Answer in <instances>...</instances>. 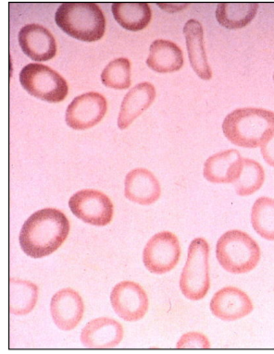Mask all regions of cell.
Segmentation results:
<instances>
[{"label":"cell","mask_w":274,"mask_h":354,"mask_svg":"<svg viewBox=\"0 0 274 354\" xmlns=\"http://www.w3.org/2000/svg\"><path fill=\"white\" fill-rule=\"evenodd\" d=\"M70 230V222L62 211L45 208L24 222L19 241L24 254L38 259L56 252L67 240Z\"/></svg>","instance_id":"6da1fadb"},{"label":"cell","mask_w":274,"mask_h":354,"mask_svg":"<svg viewBox=\"0 0 274 354\" xmlns=\"http://www.w3.org/2000/svg\"><path fill=\"white\" fill-rule=\"evenodd\" d=\"M274 130V111L264 109H238L223 122L226 138L237 147L257 148Z\"/></svg>","instance_id":"7a4b0ae2"},{"label":"cell","mask_w":274,"mask_h":354,"mask_svg":"<svg viewBox=\"0 0 274 354\" xmlns=\"http://www.w3.org/2000/svg\"><path fill=\"white\" fill-rule=\"evenodd\" d=\"M55 21L66 34L84 42H95L105 34V16L92 2L62 3L55 15Z\"/></svg>","instance_id":"3957f363"},{"label":"cell","mask_w":274,"mask_h":354,"mask_svg":"<svg viewBox=\"0 0 274 354\" xmlns=\"http://www.w3.org/2000/svg\"><path fill=\"white\" fill-rule=\"evenodd\" d=\"M216 257L224 270L240 275L257 268L262 252L259 244L248 233L232 230L219 239Z\"/></svg>","instance_id":"277c9868"},{"label":"cell","mask_w":274,"mask_h":354,"mask_svg":"<svg viewBox=\"0 0 274 354\" xmlns=\"http://www.w3.org/2000/svg\"><path fill=\"white\" fill-rule=\"evenodd\" d=\"M209 257L210 245L204 238H196L191 241L188 260L180 278V289L188 300H202L209 292Z\"/></svg>","instance_id":"5b68a950"},{"label":"cell","mask_w":274,"mask_h":354,"mask_svg":"<svg viewBox=\"0 0 274 354\" xmlns=\"http://www.w3.org/2000/svg\"><path fill=\"white\" fill-rule=\"evenodd\" d=\"M21 86L33 97L49 103H59L67 97V82L48 66L31 63L20 73Z\"/></svg>","instance_id":"8992f818"},{"label":"cell","mask_w":274,"mask_h":354,"mask_svg":"<svg viewBox=\"0 0 274 354\" xmlns=\"http://www.w3.org/2000/svg\"><path fill=\"white\" fill-rule=\"evenodd\" d=\"M181 245L176 235L161 232L147 241L143 252V262L147 270L163 275L174 270L179 263Z\"/></svg>","instance_id":"52a82bcc"},{"label":"cell","mask_w":274,"mask_h":354,"mask_svg":"<svg viewBox=\"0 0 274 354\" xmlns=\"http://www.w3.org/2000/svg\"><path fill=\"white\" fill-rule=\"evenodd\" d=\"M73 215L93 226L104 227L113 218V204L105 194L93 189H84L68 200Z\"/></svg>","instance_id":"ba28073f"},{"label":"cell","mask_w":274,"mask_h":354,"mask_svg":"<svg viewBox=\"0 0 274 354\" xmlns=\"http://www.w3.org/2000/svg\"><path fill=\"white\" fill-rule=\"evenodd\" d=\"M111 303L116 315L128 322L142 319L149 306L147 292L134 281L118 283L111 290Z\"/></svg>","instance_id":"9c48e42d"},{"label":"cell","mask_w":274,"mask_h":354,"mask_svg":"<svg viewBox=\"0 0 274 354\" xmlns=\"http://www.w3.org/2000/svg\"><path fill=\"white\" fill-rule=\"evenodd\" d=\"M108 104L100 93L90 92L79 95L72 101L66 111V123L75 130H86L94 127L107 113Z\"/></svg>","instance_id":"30bf717a"},{"label":"cell","mask_w":274,"mask_h":354,"mask_svg":"<svg viewBox=\"0 0 274 354\" xmlns=\"http://www.w3.org/2000/svg\"><path fill=\"white\" fill-rule=\"evenodd\" d=\"M215 317L223 321L242 319L253 311V303L244 290L237 287H226L213 295L210 304Z\"/></svg>","instance_id":"8fae6325"},{"label":"cell","mask_w":274,"mask_h":354,"mask_svg":"<svg viewBox=\"0 0 274 354\" xmlns=\"http://www.w3.org/2000/svg\"><path fill=\"white\" fill-rule=\"evenodd\" d=\"M51 312L52 319L57 328L64 331L73 330L83 319V299L71 288L60 290L51 299Z\"/></svg>","instance_id":"7c38bea8"},{"label":"cell","mask_w":274,"mask_h":354,"mask_svg":"<svg viewBox=\"0 0 274 354\" xmlns=\"http://www.w3.org/2000/svg\"><path fill=\"white\" fill-rule=\"evenodd\" d=\"M18 37L21 50L35 62H48L56 56V40L48 29L39 24L23 27Z\"/></svg>","instance_id":"4fadbf2b"},{"label":"cell","mask_w":274,"mask_h":354,"mask_svg":"<svg viewBox=\"0 0 274 354\" xmlns=\"http://www.w3.org/2000/svg\"><path fill=\"white\" fill-rule=\"evenodd\" d=\"M122 324L109 317L90 321L81 332V342L89 348H111L119 345L123 339Z\"/></svg>","instance_id":"5bb4252c"},{"label":"cell","mask_w":274,"mask_h":354,"mask_svg":"<svg viewBox=\"0 0 274 354\" xmlns=\"http://www.w3.org/2000/svg\"><path fill=\"white\" fill-rule=\"evenodd\" d=\"M125 196L130 201L149 205L158 201L161 194L160 183L152 171L134 169L126 175Z\"/></svg>","instance_id":"9a60e30c"},{"label":"cell","mask_w":274,"mask_h":354,"mask_svg":"<svg viewBox=\"0 0 274 354\" xmlns=\"http://www.w3.org/2000/svg\"><path fill=\"white\" fill-rule=\"evenodd\" d=\"M243 158L239 151L229 149L215 153L206 160L205 179L212 183H234L242 169Z\"/></svg>","instance_id":"2e32d148"},{"label":"cell","mask_w":274,"mask_h":354,"mask_svg":"<svg viewBox=\"0 0 274 354\" xmlns=\"http://www.w3.org/2000/svg\"><path fill=\"white\" fill-rule=\"evenodd\" d=\"M155 98L154 85L147 82L136 85L123 98L118 118V127L120 130L127 129L134 120L152 105Z\"/></svg>","instance_id":"e0dca14e"},{"label":"cell","mask_w":274,"mask_h":354,"mask_svg":"<svg viewBox=\"0 0 274 354\" xmlns=\"http://www.w3.org/2000/svg\"><path fill=\"white\" fill-rule=\"evenodd\" d=\"M183 34L192 68L197 76L209 81L212 79V71L206 54L202 24L197 20H189L183 27Z\"/></svg>","instance_id":"ac0fdd59"},{"label":"cell","mask_w":274,"mask_h":354,"mask_svg":"<svg viewBox=\"0 0 274 354\" xmlns=\"http://www.w3.org/2000/svg\"><path fill=\"white\" fill-rule=\"evenodd\" d=\"M147 64L156 73H174L183 67V51L172 41L156 40L150 46Z\"/></svg>","instance_id":"d6986e66"},{"label":"cell","mask_w":274,"mask_h":354,"mask_svg":"<svg viewBox=\"0 0 274 354\" xmlns=\"http://www.w3.org/2000/svg\"><path fill=\"white\" fill-rule=\"evenodd\" d=\"M111 10L115 20L129 31H141L152 21V10L145 2H115Z\"/></svg>","instance_id":"ffe728a7"},{"label":"cell","mask_w":274,"mask_h":354,"mask_svg":"<svg viewBox=\"0 0 274 354\" xmlns=\"http://www.w3.org/2000/svg\"><path fill=\"white\" fill-rule=\"evenodd\" d=\"M259 4L220 3L216 10V19L221 26L227 29L235 30L248 26L256 17Z\"/></svg>","instance_id":"44dd1931"},{"label":"cell","mask_w":274,"mask_h":354,"mask_svg":"<svg viewBox=\"0 0 274 354\" xmlns=\"http://www.w3.org/2000/svg\"><path fill=\"white\" fill-rule=\"evenodd\" d=\"M38 300V287L32 282L12 279L10 281V310L12 315L31 313Z\"/></svg>","instance_id":"7402d4cb"},{"label":"cell","mask_w":274,"mask_h":354,"mask_svg":"<svg viewBox=\"0 0 274 354\" xmlns=\"http://www.w3.org/2000/svg\"><path fill=\"white\" fill-rule=\"evenodd\" d=\"M265 182L264 169L259 162L244 158L242 169L234 185L235 193L240 196H248L257 193Z\"/></svg>","instance_id":"603a6c76"},{"label":"cell","mask_w":274,"mask_h":354,"mask_svg":"<svg viewBox=\"0 0 274 354\" xmlns=\"http://www.w3.org/2000/svg\"><path fill=\"white\" fill-rule=\"evenodd\" d=\"M251 224L260 237L274 241V199L259 197L251 209Z\"/></svg>","instance_id":"cb8c5ba5"},{"label":"cell","mask_w":274,"mask_h":354,"mask_svg":"<svg viewBox=\"0 0 274 354\" xmlns=\"http://www.w3.org/2000/svg\"><path fill=\"white\" fill-rule=\"evenodd\" d=\"M101 81L111 89L125 90L131 85V63L125 57L112 60L101 74Z\"/></svg>","instance_id":"d4e9b609"},{"label":"cell","mask_w":274,"mask_h":354,"mask_svg":"<svg viewBox=\"0 0 274 354\" xmlns=\"http://www.w3.org/2000/svg\"><path fill=\"white\" fill-rule=\"evenodd\" d=\"M178 348H210V342L208 337L199 332H188L180 337Z\"/></svg>","instance_id":"484cf974"},{"label":"cell","mask_w":274,"mask_h":354,"mask_svg":"<svg viewBox=\"0 0 274 354\" xmlns=\"http://www.w3.org/2000/svg\"><path fill=\"white\" fill-rule=\"evenodd\" d=\"M260 151L266 163L274 167V130L260 145Z\"/></svg>","instance_id":"4316f807"},{"label":"cell","mask_w":274,"mask_h":354,"mask_svg":"<svg viewBox=\"0 0 274 354\" xmlns=\"http://www.w3.org/2000/svg\"><path fill=\"white\" fill-rule=\"evenodd\" d=\"M273 81H274V74H273Z\"/></svg>","instance_id":"83f0119b"}]
</instances>
